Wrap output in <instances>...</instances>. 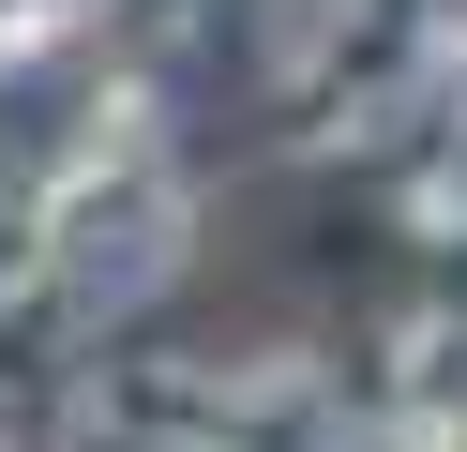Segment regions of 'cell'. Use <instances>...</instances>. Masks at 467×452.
Here are the masks:
<instances>
[{"label": "cell", "mask_w": 467, "mask_h": 452, "mask_svg": "<svg viewBox=\"0 0 467 452\" xmlns=\"http://www.w3.org/2000/svg\"><path fill=\"white\" fill-rule=\"evenodd\" d=\"M437 452H467V437H437Z\"/></svg>", "instance_id": "cell-1"}]
</instances>
